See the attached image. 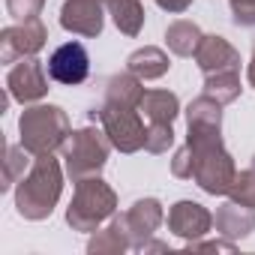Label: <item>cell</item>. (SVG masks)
<instances>
[{
  "label": "cell",
  "mask_w": 255,
  "mask_h": 255,
  "mask_svg": "<svg viewBox=\"0 0 255 255\" xmlns=\"http://www.w3.org/2000/svg\"><path fill=\"white\" fill-rule=\"evenodd\" d=\"M63 192V168L51 153H42L33 159L30 171L18 180L15 186V207L24 219L39 222L48 219L51 210L57 207Z\"/></svg>",
  "instance_id": "1"
},
{
  "label": "cell",
  "mask_w": 255,
  "mask_h": 255,
  "mask_svg": "<svg viewBox=\"0 0 255 255\" xmlns=\"http://www.w3.org/2000/svg\"><path fill=\"white\" fill-rule=\"evenodd\" d=\"M18 132H21V147L30 156L54 153L69 138V117L60 105H33L21 111Z\"/></svg>",
  "instance_id": "2"
},
{
  "label": "cell",
  "mask_w": 255,
  "mask_h": 255,
  "mask_svg": "<svg viewBox=\"0 0 255 255\" xmlns=\"http://www.w3.org/2000/svg\"><path fill=\"white\" fill-rule=\"evenodd\" d=\"M111 138L105 135V129H96V126H84V129L69 132L66 144H63V165L66 174L72 177V183L84 180V177H96L111 153Z\"/></svg>",
  "instance_id": "3"
},
{
  "label": "cell",
  "mask_w": 255,
  "mask_h": 255,
  "mask_svg": "<svg viewBox=\"0 0 255 255\" xmlns=\"http://www.w3.org/2000/svg\"><path fill=\"white\" fill-rule=\"evenodd\" d=\"M117 195L102 177H84L75 183L72 204L66 210V222L75 231H96L105 219L114 216Z\"/></svg>",
  "instance_id": "4"
},
{
  "label": "cell",
  "mask_w": 255,
  "mask_h": 255,
  "mask_svg": "<svg viewBox=\"0 0 255 255\" xmlns=\"http://www.w3.org/2000/svg\"><path fill=\"white\" fill-rule=\"evenodd\" d=\"M90 120H99L105 135L111 138V144L120 150V153H135L144 147V138H147V129H144V120H141V111L138 108H126V105H99L90 111Z\"/></svg>",
  "instance_id": "5"
},
{
  "label": "cell",
  "mask_w": 255,
  "mask_h": 255,
  "mask_svg": "<svg viewBox=\"0 0 255 255\" xmlns=\"http://www.w3.org/2000/svg\"><path fill=\"white\" fill-rule=\"evenodd\" d=\"M195 156V174L192 180L210 192V195H228L234 180H237V168L231 153L222 144H210V147H189Z\"/></svg>",
  "instance_id": "6"
},
{
  "label": "cell",
  "mask_w": 255,
  "mask_h": 255,
  "mask_svg": "<svg viewBox=\"0 0 255 255\" xmlns=\"http://www.w3.org/2000/svg\"><path fill=\"white\" fill-rule=\"evenodd\" d=\"M45 39H48V30L39 18L18 21L12 27H3V33H0V57H3V63H18L42 51Z\"/></svg>",
  "instance_id": "7"
},
{
  "label": "cell",
  "mask_w": 255,
  "mask_h": 255,
  "mask_svg": "<svg viewBox=\"0 0 255 255\" xmlns=\"http://www.w3.org/2000/svg\"><path fill=\"white\" fill-rule=\"evenodd\" d=\"M51 81L63 84V87H75V84H84L87 75H90V54L81 42H63L60 48L51 51L48 63H45Z\"/></svg>",
  "instance_id": "8"
},
{
  "label": "cell",
  "mask_w": 255,
  "mask_h": 255,
  "mask_svg": "<svg viewBox=\"0 0 255 255\" xmlns=\"http://www.w3.org/2000/svg\"><path fill=\"white\" fill-rule=\"evenodd\" d=\"M48 78H51L48 69L36 57H24V60L12 63V69L6 75V93L12 99H18L21 105H30L48 93Z\"/></svg>",
  "instance_id": "9"
},
{
  "label": "cell",
  "mask_w": 255,
  "mask_h": 255,
  "mask_svg": "<svg viewBox=\"0 0 255 255\" xmlns=\"http://www.w3.org/2000/svg\"><path fill=\"white\" fill-rule=\"evenodd\" d=\"M105 24L99 0H66L60 9V27L75 36H99Z\"/></svg>",
  "instance_id": "10"
},
{
  "label": "cell",
  "mask_w": 255,
  "mask_h": 255,
  "mask_svg": "<svg viewBox=\"0 0 255 255\" xmlns=\"http://www.w3.org/2000/svg\"><path fill=\"white\" fill-rule=\"evenodd\" d=\"M210 225H213V216L198 201H177L168 210V228H171V234L183 237L186 243H195L198 237H204L210 231Z\"/></svg>",
  "instance_id": "11"
},
{
  "label": "cell",
  "mask_w": 255,
  "mask_h": 255,
  "mask_svg": "<svg viewBox=\"0 0 255 255\" xmlns=\"http://www.w3.org/2000/svg\"><path fill=\"white\" fill-rule=\"evenodd\" d=\"M123 216H126V228H129V237H132V249H144V243H150V237L156 234V228L165 219L162 204L156 198L135 201Z\"/></svg>",
  "instance_id": "12"
},
{
  "label": "cell",
  "mask_w": 255,
  "mask_h": 255,
  "mask_svg": "<svg viewBox=\"0 0 255 255\" xmlns=\"http://www.w3.org/2000/svg\"><path fill=\"white\" fill-rule=\"evenodd\" d=\"M195 63H198V69L204 75L240 72V54H237V48L225 36H204L198 51H195Z\"/></svg>",
  "instance_id": "13"
},
{
  "label": "cell",
  "mask_w": 255,
  "mask_h": 255,
  "mask_svg": "<svg viewBox=\"0 0 255 255\" xmlns=\"http://www.w3.org/2000/svg\"><path fill=\"white\" fill-rule=\"evenodd\" d=\"M216 231L228 240H240L255 231V207H246L240 201H225L216 210Z\"/></svg>",
  "instance_id": "14"
},
{
  "label": "cell",
  "mask_w": 255,
  "mask_h": 255,
  "mask_svg": "<svg viewBox=\"0 0 255 255\" xmlns=\"http://www.w3.org/2000/svg\"><path fill=\"white\" fill-rule=\"evenodd\" d=\"M168 54L156 45H144L138 51H132L129 57H126V69H129L132 75H138L141 81H153V78H162L168 72Z\"/></svg>",
  "instance_id": "15"
},
{
  "label": "cell",
  "mask_w": 255,
  "mask_h": 255,
  "mask_svg": "<svg viewBox=\"0 0 255 255\" xmlns=\"http://www.w3.org/2000/svg\"><path fill=\"white\" fill-rule=\"evenodd\" d=\"M123 249H132V237L129 228H126V216H111V222L105 228H96L93 240L87 243V252H123Z\"/></svg>",
  "instance_id": "16"
},
{
  "label": "cell",
  "mask_w": 255,
  "mask_h": 255,
  "mask_svg": "<svg viewBox=\"0 0 255 255\" xmlns=\"http://www.w3.org/2000/svg\"><path fill=\"white\" fill-rule=\"evenodd\" d=\"M138 111L150 123H174V117L180 114V102L171 90H144Z\"/></svg>",
  "instance_id": "17"
},
{
  "label": "cell",
  "mask_w": 255,
  "mask_h": 255,
  "mask_svg": "<svg viewBox=\"0 0 255 255\" xmlns=\"http://www.w3.org/2000/svg\"><path fill=\"white\" fill-rule=\"evenodd\" d=\"M201 39H204L201 27L195 21H189V18H180V21L168 24V30H165V42L177 57H195Z\"/></svg>",
  "instance_id": "18"
},
{
  "label": "cell",
  "mask_w": 255,
  "mask_h": 255,
  "mask_svg": "<svg viewBox=\"0 0 255 255\" xmlns=\"http://www.w3.org/2000/svg\"><path fill=\"white\" fill-rule=\"evenodd\" d=\"M141 96H144L141 78H138V75H132L129 69H126V72H120V75H114V78L108 81V87H105V102H111V105L138 108Z\"/></svg>",
  "instance_id": "19"
},
{
  "label": "cell",
  "mask_w": 255,
  "mask_h": 255,
  "mask_svg": "<svg viewBox=\"0 0 255 255\" xmlns=\"http://www.w3.org/2000/svg\"><path fill=\"white\" fill-rule=\"evenodd\" d=\"M108 12L117 24L120 33L126 36H138L144 27V9H141V0H111Z\"/></svg>",
  "instance_id": "20"
},
{
  "label": "cell",
  "mask_w": 255,
  "mask_h": 255,
  "mask_svg": "<svg viewBox=\"0 0 255 255\" xmlns=\"http://www.w3.org/2000/svg\"><path fill=\"white\" fill-rule=\"evenodd\" d=\"M186 120L189 126H222V102L213 99L210 93H201L198 99L189 102Z\"/></svg>",
  "instance_id": "21"
},
{
  "label": "cell",
  "mask_w": 255,
  "mask_h": 255,
  "mask_svg": "<svg viewBox=\"0 0 255 255\" xmlns=\"http://www.w3.org/2000/svg\"><path fill=\"white\" fill-rule=\"evenodd\" d=\"M204 93H210L213 99H219L222 105L234 102L240 96V72H216V75H204Z\"/></svg>",
  "instance_id": "22"
},
{
  "label": "cell",
  "mask_w": 255,
  "mask_h": 255,
  "mask_svg": "<svg viewBox=\"0 0 255 255\" xmlns=\"http://www.w3.org/2000/svg\"><path fill=\"white\" fill-rule=\"evenodd\" d=\"M30 153L21 147V144H9L6 147V171H3V189H12V186H18V180L30 171L27 165H30V159H27Z\"/></svg>",
  "instance_id": "23"
},
{
  "label": "cell",
  "mask_w": 255,
  "mask_h": 255,
  "mask_svg": "<svg viewBox=\"0 0 255 255\" xmlns=\"http://www.w3.org/2000/svg\"><path fill=\"white\" fill-rule=\"evenodd\" d=\"M171 144H174L171 123H150L147 126V138H144V150L147 153H165Z\"/></svg>",
  "instance_id": "24"
},
{
  "label": "cell",
  "mask_w": 255,
  "mask_h": 255,
  "mask_svg": "<svg viewBox=\"0 0 255 255\" xmlns=\"http://www.w3.org/2000/svg\"><path fill=\"white\" fill-rule=\"evenodd\" d=\"M228 195H231L234 201L246 204V207H255V162H252L246 171L237 174V180H234V186H231Z\"/></svg>",
  "instance_id": "25"
},
{
  "label": "cell",
  "mask_w": 255,
  "mask_h": 255,
  "mask_svg": "<svg viewBox=\"0 0 255 255\" xmlns=\"http://www.w3.org/2000/svg\"><path fill=\"white\" fill-rule=\"evenodd\" d=\"M45 6V0H6V12L15 21H27V18H39Z\"/></svg>",
  "instance_id": "26"
},
{
  "label": "cell",
  "mask_w": 255,
  "mask_h": 255,
  "mask_svg": "<svg viewBox=\"0 0 255 255\" xmlns=\"http://www.w3.org/2000/svg\"><path fill=\"white\" fill-rule=\"evenodd\" d=\"M171 171H174V177H180V180H192V174H195V156H192L189 144H183V147L174 153Z\"/></svg>",
  "instance_id": "27"
},
{
  "label": "cell",
  "mask_w": 255,
  "mask_h": 255,
  "mask_svg": "<svg viewBox=\"0 0 255 255\" xmlns=\"http://www.w3.org/2000/svg\"><path fill=\"white\" fill-rule=\"evenodd\" d=\"M231 21L237 27H255V0H228Z\"/></svg>",
  "instance_id": "28"
},
{
  "label": "cell",
  "mask_w": 255,
  "mask_h": 255,
  "mask_svg": "<svg viewBox=\"0 0 255 255\" xmlns=\"http://www.w3.org/2000/svg\"><path fill=\"white\" fill-rule=\"evenodd\" d=\"M156 6H162L165 12H186L192 6V0H153Z\"/></svg>",
  "instance_id": "29"
},
{
  "label": "cell",
  "mask_w": 255,
  "mask_h": 255,
  "mask_svg": "<svg viewBox=\"0 0 255 255\" xmlns=\"http://www.w3.org/2000/svg\"><path fill=\"white\" fill-rule=\"evenodd\" d=\"M246 78H249V84L255 87V45H252V60H249V69H246Z\"/></svg>",
  "instance_id": "30"
},
{
  "label": "cell",
  "mask_w": 255,
  "mask_h": 255,
  "mask_svg": "<svg viewBox=\"0 0 255 255\" xmlns=\"http://www.w3.org/2000/svg\"><path fill=\"white\" fill-rule=\"evenodd\" d=\"M99 3H102V6H108V3H111V0H99Z\"/></svg>",
  "instance_id": "31"
}]
</instances>
